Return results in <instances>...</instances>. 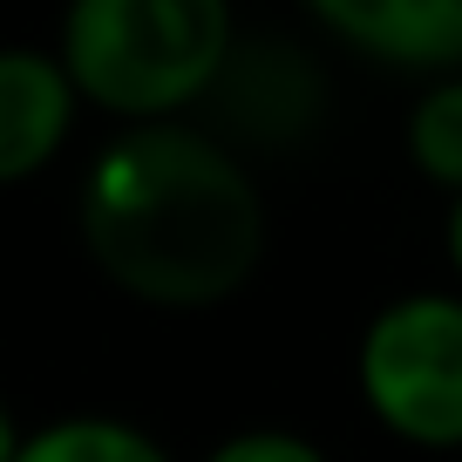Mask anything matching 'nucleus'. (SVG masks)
<instances>
[{"mask_svg": "<svg viewBox=\"0 0 462 462\" xmlns=\"http://www.w3.org/2000/svg\"><path fill=\"white\" fill-rule=\"evenodd\" d=\"M75 116H82V96L55 48H0V190L42 177L75 136Z\"/></svg>", "mask_w": 462, "mask_h": 462, "instance_id": "nucleus-4", "label": "nucleus"}, {"mask_svg": "<svg viewBox=\"0 0 462 462\" xmlns=\"http://www.w3.org/2000/svg\"><path fill=\"white\" fill-rule=\"evenodd\" d=\"M75 211L96 273L171 313L231 300L265 259V198L252 171L225 136L184 116L123 123L88 157Z\"/></svg>", "mask_w": 462, "mask_h": 462, "instance_id": "nucleus-1", "label": "nucleus"}, {"mask_svg": "<svg viewBox=\"0 0 462 462\" xmlns=\"http://www.w3.org/2000/svg\"><path fill=\"white\" fill-rule=\"evenodd\" d=\"M231 48V0H69L55 61L69 69L82 109L157 123L211 96Z\"/></svg>", "mask_w": 462, "mask_h": 462, "instance_id": "nucleus-2", "label": "nucleus"}, {"mask_svg": "<svg viewBox=\"0 0 462 462\" xmlns=\"http://www.w3.org/2000/svg\"><path fill=\"white\" fill-rule=\"evenodd\" d=\"M14 442H21V421L7 415V402H0V462H14Z\"/></svg>", "mask_w": 462, "mask_h": 462, "instance_id": "nucleus-11", "label": "nucleus"}, {"mask_svg": "<svg viewBox=\"0 0 462 462\" xmlns=\"http://www.w3.org/2000/svg\"><path fill=\"white\" fill-rule=\"evenodd\" d=\"M306 14L388 69H462V0H306Z\"/></svg>", "mask_w": 462, "mask_h": 462, "instance_id": "nucleus-5", "label": "nucleus"}, {"mask_svg": "<svg viewBox=\"0 0 462 462\" xmlns=\"http://www.w3.org/2000/svg\"><path fill=\"white\" fill-rule=\"evenodd\" d=\"M204 462H333V456L300 429H238L217 448H204Z\"/></svg>", "mask_w": 462, "mask_h": 462, "instance_id": "nucleus-9", "label": "nucleus"}, {"mask_svg": "<svg viewBox=\"0 0 462 462\" xmlns=\"http://www.w3.org/2000/svg\"><path fill=\"white\" fill-rule=\"evenodd\" d=\"M361 402L408 448H462V292H402L361 327Z\"/></svg>", "mask_w": 462, "mask_h": 462, "instance_id": "nucleus-3", "label": "nucleus"}, {"mask_svg": "<svg viewBox=\"0 0 462 462\" xmlns=\"http://www.w3.org/2000/svg\"><path fill=\"white\" fill-rule=\"evenodd\" d=\"M204 102H217L238 136L286 143V136H300L306 123H313L319 88H313V75H306V61L292 55V48L259 42V48H231Z\"/></svg>", "mask_w": 462, "mask_h": 462, "instance_id": "nucleus-6", "label": "nucleus"}, {"mask_svg": "<svg viewBox=\"0 0 462 462\" xmlns=\"http://www.w3.org/2000/svg\"><path fill=\"white\" fill-rule=\"evenodd\" d=\"M442 245H448V265H456V279H462V190L448 198V225H442Z\"/></svg>", "mask_w": 462, "mask_h": 462, "instance_id": "nucleus-10", "label": "nucleus"}, {"mask_svg": "<svg viewBox=\"0 0 462 462\" xmlns=\"http://www.w3.org/2000/svg\"><path fill=\"white\" fill-rule=\"evenodd\" d=\"M408 163L448 198L462 190V75L429 82L408 109Z\"/></svg>", "mask_w": 462, "mask_h": 462, "instance_id": "nucleus-8", "label": "nucleus"}, {"mask_svg": "<svg viewBox=\"0 0 462 462\" xmlns=\"http://www.w3.org/2000/svg\"><path fill=\"white\" fill-rule=\"evenodd\" d=\"M14 462H171V448L123 415H55L21 429Z\"/></svg>", "mask_w": 462, "mask_h": 462, "instance_id": "nucleus-7", "label": "nucleus"}]
</instances>
